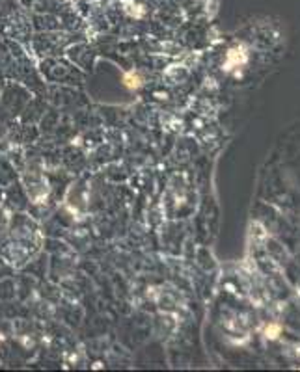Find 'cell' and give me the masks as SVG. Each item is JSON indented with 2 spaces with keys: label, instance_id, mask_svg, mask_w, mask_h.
Wrapping results in <instances>:
<instances>
[{
  "label": "cell",
  "instance_id": "1",
  "mask_svg": "<svg viewBox=\"0 0 300 372\" xmlns=\"http://www.w3.org/2000/svg\"><path fill=\"white\" fill-rule=\"evenodd\" d=\"M123 81H125V84L131 88V90H137V88L142 86V78H140L137 73H129V75H125V78H123Z\"/></svg>",
  "mask_w": 300,
  "mask_h": 372
}]
</instances>
